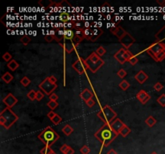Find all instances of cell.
I'll use <instances>...</instances> for the list:
<instances>
[{
  "mask_svg": "<svg viewBox=\"0 0 165 154\" xmlns=\"http://www.w3.org/2000/svg\"><path fill=\"white\" fill-rule=\"evenodd\" d=\"M119 134L115 132L110 124H104L98 132L94 133V137L100 141L104 147H107L116 139Z\"/></svg>",
  "mask_w": 165,
  "mask_h": 154,
  "instance_id": "cell-1",
  "label": "cell"
},
{
  "mask_svg": "<svg viewBox=\"0 0 165 154\" xmlns=\"http://www.w3.org/2000/svg\"><path fill=\"white\" fill-rule=\"evenodd\" d=\"M38 138L42 143H44L45 146H51L56 143V141L60 138L58 133L54 131V129L50 126H48L38 135Z\"/></svg>",
  "mask_w": 165,
  "mask_h": 154,
  "instance_id": "cell-2",
  "label": "cell"
},
{
  "mask_svg": "<svg viewBox=\"0 0 165 154\" xmlns=\"http://www.w3.org/2000/svg\"><path fill=\"white\" fill-rule=\"evenodd\" d=\"M19 120V116L10 108H6L0 113V124L6 129H10Z\"/></svg>",
  "mask_w": 165,
  "mask_h": 154,
  "instance_id": "cell-3",
  "label": "cell"
},
{
  "mask_svg": "<svg viewBox=\"0 0 165 154\" xmlns=\"http://www.w3.org/2000/svg\"><path fill=\"white\" fill-rule=\"evenodd\" d=\"M88 69L90 70L93 73L98 71L105 64V62L101 59L96 52H93L89 57L85 59Z\"/></svg>",
  "mask_w": 165,
  "mask_h": 154,
  "instance_id": "cell-4",
  "label": "cell"
},
{
  "mask_svg": "<svg viewBox=\"0 0 165 154\" xmlns=\"http://www.w3.org/2000/svg\"><path fill=\"white\" fill-rule=\"evenodd\" d=\"M97 116L102 120L104 124H110L113 120L116 119L117 113L112 109L111 107L106 104L98 112Z\"/></svg>",
  "mask_w": 165,
  "mask_h": 154,
  "instance_id": "cell-5",
  "label": "cell"
},
{
  "mask_svg": "<svg viewBox=\"0 0 165 154\" xmlns=\"http://www.w3.org/2000/svg\"><path fill=\"white\" fill-rule=\"evenodd\" d=\"M164 49L165 48L160 43H159V42H157V41H155L154 43H152V44L147 48L146 52H147V54L156 61V56L161 51H163V50H164Z\"/></svg>",
  "mask_w": 165,
  "mask_h": 154,
  "instance_id": "cell-6",
  "label": "cell"
},
{
  "mask_svg": "<svg viewBox=\"0 0 165 154\" xmlns=\"http://www.w3.org/2000/svg\"><path fill=\"white\" fill-rule=\"evenodd\" d=\"M39 88L46 94L50 96L51 94H53V92L57 89V84H52L49 80V78H45L40 84H39Z\"/></svg>",
  "mask_w": 165,
  "mask_h": 154,
  "instance_id": "cell-7",
  "label": "cell"
},
{
  "mask_svg": "<svg viewBox=\"0 0 165 154\" xmlns=\"http://www.w3.org/2000/svg\"><path fill=\"white\" fill-rule=\"evenodd\" d=\"M73 67L79 75H82L84 72H85V71L88 69L85 59H84L83 58L81 57L77 59L76 61L73 63Z\"/></svg>",
  "mask_w": 165,
  "mask_h": 154,
  "instance_id": "cell-8",
  "label": "cell"
},
{
  "mask_svg": "<svg viewBox=\"0 0 165 154\" xmlns=\"http://www.w3.org/2000/svg\"><path fill=\"white\" fill-rule=\"evenodd\" d=\"M134 42H135V40L131 36V35H130L128 32H127L121 40H119V43H120V44L123 46V48L126 49V50L129 48H130V47L134 44Z\"/></svg>",
  "mask_w": 165,
  "mask_h": 154,
  "instance_id": "cell-9",
  "label": "cell"
},
{
  "mask_svg": "<svg viewBox=\"0 0 165 154\" xmlns=\"http://www.w3.org/2000/svg\"><path fill=\"white\" fill-rule=\"evenodd\" d=\"M3 102L4 103L5 105L7 106V108H12L14 106L18 103V99L12 93H9L8 95H7V96H5L3 99Z\"/></svg>",
  "mask_w": 165,
  "mask_h": 154,
  "instance_id": "cell-10",
  "label": "cell"
},
{
  "mask_svg": "<svg viewBox=\"0 0 165 154\" xmlns=\"http://www.w3.org/2000/svg\"><path fill=\"white\" fill-rule=\"evenodd\" d=\"M61 45L62 46L64 49L65 50V52L67 53H71L74 51V49L76 48V46L77 44L73 41V40H64L63 42L61 43Z\"/></svg>",
  "mask_w": 165,
  "mask_h": 154,
  "instance_id": "cell-11",
  "label": "cell"
},
{
  "mask_svg": "<svg viewBox=\"0 0 165 154\" xmlns=\"http://www.w3.org/2000/svg\"><path fill=\"white\" fill-rule=\"evenodd\" d=\"M64 31L63 29H60V28H55L53 31H51V34L53 35L54 40L57 42H58L59 44H61L63 42V40H65L64 37Z\"/></svg>",
  "mask_w": 165,
  "mask_h": 154,
  "instance_id": "cell-12",
  "label": "cell"
},
{
  "mask_svg": "<svg viewBox=\"0 0 165 154\" xmlns=\"http://www.w3.org/2000/svg\"><path fill=\"white\" fill-rule=\"evenodd\" d=\"M155 39H156V41L160 43L165 48V24L155 35Z\"/></svg>",
  "mask_w": 165,
  "mask_h": 154,
  "instance_id": "cell-13",
  "label": "cell"
},
{
  "mask_svg": "<svg viewBox=\"0 0 165 154\" xmlns=\"http://www.w3.org/2000/svg\"><path fill=\"white\" fill-rule=\"evenodd\" d=\"M110 124V127H111L112 129L115 132L118 133V134H119V132H120L122 128L125 125V124L123 123L120 119H118V118H116L114 120H113Z\"/></svg>",
  "mask_w": 165,
  "mask_h": 154,
  "instance_id": "cell-14",
  "label": "cell"
},
{
  "mask_svg": "<svg viewBox=\"0 0 165 154\" xmlns=\"http://www.w3.org/2000/svg\"><path fill=\"white\" fill-rule=\"evenodd\" d=\"M126 50V49H125L124 48H122L119 49V50L114 54V59L119 62L121 64H123L126 62V59H124V53H125Z\"/></svg>",
  "mask_w": 165,
  "mask_h": 154,
  "instance_id": "cell-15",
  "label": "cell"
},
{
  "mask_svg": "<svg viewBox=\"0 0 165 154\" xmlns=\"http://www.w3.org/2000/svg\"><path fill=\"white\" fill-rule=\"evenodd\" d=\"M81 98L84 100L85 102H87L89 100H91L93 96H94V93H92L89 89L88 88H85L84 89L80 94Z\"/></svg>",
  "mask_w": 165,
  "mask_h": 154,
  "instance_id": "cell-16",
  "label": "cell"
},
{
  "mask_svg": "<svg viewBox=\"0 0 165 154\" xmlns=\"http://www.w3.org/2000/svg\"><path fill=\"white\" fill-rule=\"evenodd\" d=\"M102 34L103 30L101 27H94V29H92V35H91L90 41L95 42Z\"/></svg>",
  "mask_w": 165,
  "mask_h": 154,
  "instance_id": "cell-17",
  "label": "cell"
},
{
  "mask_svg": "<svg viewBox=\"0 0 165 154\" xmlns=\"http://www.w3.org/2000/svg\"><path fill=\"white\" fill-rule=\"evenodd\" d=\"M59 19H60V21L62 22L64 24L73 21V17L70 15V14L67 12V11H62V12H61L60 15H59Z\"/></svg>",
  "mask_w": 165,
  "mask_h": 154,
  "instance_id": "cell-18",
  "label": "cell"
},
{
  "mask_svg": "<svg viewBox=\"0 0 165 154\" xmlns=\"http://www.w3.org/2000/svg\"><path fill=\"white\" fill-rule=\"evenodd\" d=\"M134 79L138 81L140 84H143L147 79H148V75L143 71L140 70L138 71V72L134 75Z\"/></svg>",
  "mask_w": 165,
  "mask_h": 154,
  "instance_id": "cell-19",
  "label": "cell"
},
{
  "mask_svg": "<svg viewBox=\"0 0 165 154\" xmlns=\"http://www.w3.org/2000/svg\"><path fill=\"white\" fill-rule=\"evenodd\" d=\"M64 37H65V40H73L74 37H75V31H73L72 29H65Z\"/></svg>",
  "mask_w": 165,
  "mask_h": 154,
  "instance_id": "cell-20",
  "label": "cell"
},
{
  "mask_svg": "<svg viewBox=\"0 0 165 154\" xmlns=\"http://www.w3.org/2000/svg\"><path fill=\"white\" fill-rule=\"evenodd\" d=\"M14 77L13 75H11L10 72H6V73H4L3 75H2V79L4 81L6 84H10L12 80H13Z\"/></svg>",
  "mask_w": 165,
  "mask_h": 154,
  "instance_id": "cell-21",
  "label": "cell"
},
{
  "mask_svg": "<svg viewBox=\"0 0 165 154\" xmlns=\"http://www.w3.org/2000/svg\"><path fill=\"white\" fill-rule=\"evenodd\" d=\"M130 132H131L130 128L126 124H125L120 130L119 135H121L122 137H127V135H129L130 133Z\"/></svg>",
  "mask_w": 165,
  "mask_h": 154,
  "instance_id": "cell-22",
  "label": "cell"
},
{
  "mask_svg": "<svg viewBox=\"0 0 165 154\" xmlns=\"http://www.w3.org/2000/svg\"><path fill=\"white\" fill-rule=\"evenodd\" d=\"M149 94L148 93H147L144 90H141V91H139L138 93H137V95H136V98L138 99L139 101L142 102L145 100V98L148 96Z\"/></svg>",
  "mask_w": 165,
  "mask_h": 154,
  "instance_id": "cell-23",
  "label": "cell"
},
{
  "mask_svg": "<svg viewBox=\"0 0 165 154\" xmlns=\"http://www.w3.org/2000/svg\"><path fill=\"white\" fill-rule=\"evenodd\" d=\"M19 67V64L15 59H12L11 61H10L7 63V67L9 68L10 70L13 71L16 70V69H18Z\"/></svg>",
  "mask_w": 165,
  "mask_h": 154,
  "instance_id": "cell-24",
  "label": "cell"
},
{
  "mask_svg": "<svg viewBox=\"0 0 165 154\" xmlns=\"http://www.w3.org/2000/svg\"><path fill=\"white\" fill-rule=\"evenodd\" d=\"M73 128H72L69 124H66L62 128V132L65 133V135H66V136H69L71 133H73Z\"/></svg>",
  "mask_w": 165,
  "mask_h": 154,
  "instance_id": "cell-25",
  "label": "cell"
},
{
  "mask_svg": "<svg viewBox=\"0 0 165 154\" xmlns=\"http://www.w3.org/2000/svg\"><path fill=\"white\" fill-rule=\"evenodd\" d=\"M145 123L147 124L149 127H153L156 124V120L152 116H148V118H147V120H145Z\"/></svg>",
  "mask_w": 165,
  "mask_h": 154,
  "instance_id": "cell-26",
  "label": "cell"
},
{
  "mask_svg": "<svg viewBox=\"0 0 165 154\" xmlns=\"http://www.w3.org/2000/svg\"><path fill=\"white\" fill-rule=\"evenodd\" d=\"M83 33H84V37L85 39L88 40H90L91 39V35H92V29L91 28H86L83 30Z\"/></svg>",
  "mask_w": 165,
  "mask_h": 154,
  "instance_id": "cell-27",
  "label": "cell"
},
{
  "mask_svg": "<svg viewBox=\"0 0 165 154\" xmlns=\"http://www.w3.org/2000/svg\"><path fill=\"white\" fill-rule=\"evenodd\" d=\"M20 84H22L23 86L27 87L29 84H31V79H29L27 76H23L22 79H20Z\"/></svg>",
  "mask_w": 165,
  "mask_h": 154,
  "instance_id": "cell-28",
  "label": "cell"
},
{
  "mask_svg": "<svg viewBox=\"0 0 165 154\" xmlns=\"http://www.w3.org/2000/svg\"><path fill=\"white\" fill-rule=\"evenodd\" d=\"M20 42H21L23 45L27 46V44L31 42V38L27 35H23L22 37H21V39H20Z\"/></svg>",
  "mask_w": 165,
  "mask_h": 154,
  "instance_id": "cell-29",
  "label": "cell"
},
{
  "mask_svg": "<svg viewBox=\"0 0 165 154\" xmlns=\"http://www.w3.org/2000/svg\"><path fill=\"white\" fill-rule=\"evenodd\" d=\"M165 59V49L161 51L159 53L157 56H156V62H162Z\"/></svg>",
  "mask_w": 165,
  "mask_h": 154,
  "instance_id": "cell-30",
  "label": "cell"
},
{
  "mask_svg": "<svg viewBox=\"0 0 165 154\" xmlns=\"http://www.w3.org/2000/svg\"><path fill=\"white\" fill-rule=\"evenodd\" d=\"M130 87V84L126 81V80H122V82L119 83V88L121 89H122L123 91H126V90H127Z\"/></svg>",
  "mask_w": 165,
  "mask_h": 154,
  "instance_id": "cell-31",
  "label": "cell"
},
{
  "mask_svg": "<svg viewBox=\"0 0 165 154\" xmlns=\"http://www.w3.org/2000/svg\"><path fill=\"white\" fill-rule=\"evenodd\" d=\"M61 120H62V118H61V116H59L58 114L56 115L51 120V121H52V122H53L55 125H57L58 124L61 123Z\"/></svg>",
  "mask_w": 165,
  "mask_h": 154,
  "instance_id": "cell-32",
  "label": "cell"
},
{
  "mask_svg": "<svg viewBox=\"0 0 165 154\" xmlns=\"http://www.w3.org/2000/svg\"><path fill=\"white\" fill-rule=\"evenodd\" d=\"M47 105L49 107V108H51L52 111L54 110L55 108H57L58 107V103L57 101H53V100H50V101L47 104Z\"/></svg>",
  "mask_w": 165,
  "mask_h": 154,
  "instance_id": "cell-33",
  "label": "cell"
},
{
  "mask_svg": "<svg viewBox=\"0 0 165 154\" xmlns=\"http://www.w3.org/2000/svg\"><path fill=\"white\" fill-rule=\"evenodd\" d=\"M3 60L6 62H8L9 63L10 61H11L12 60V56L11 55V53L10 52H5L3 55Z\"/></svg>",
  "mask_w": 165,
  "mask_h": 154,
  "instance_id": "cell-34",
  "label": "cell"
},
{
  "mask_svg": "<svg viewBox=\"0 0 165 154\" xmlns=\"http://www.w3.org/2000/svg\"><path fill=\"white\" fill-rule=\"evenodd\" d=\"M95 52L98 54V56L101 57V56H104L106 53V50L103 47H102V46H100L99 48H98V49H97V51Z\"/></svg>",
  "mask_w": 165,
  "mask_h": 154,
  "instance_id": "cell-35",
  "label": "cell"
},
{
  "mask_svg": "<svg viewBox=\"0 0 165 154\" xmlns=\"http://www.w3.org/2000/svg\"><path fill=\"white\" fill-rule=\"evenodd\" d=\"M53 150L51 149V147H49V146H45L42 149L40 150V154H49L51 153Z\"/></svg>",
  "mask_w": 165,
  "mask_h": 154,
  "instance_id": "cell-36",
  "label": "cell"
},
{
  "mask_svg": "<svg viewBox=\"0 0 165 154\" xmlns=\"http://www.w3.org/2000/svg\"><path fill=\"white\" fill-rule=\"evenodd\" d=\"M157 102L162 107H165V94H162L161 96H160V97L157 99Z\"/></svg>",
  "mask_w": 165,
  "mask_h": 154,
  "instance_id": "cell-37",
  "label": "cell"
},
{
  "mask_svg": "<svg viewBox=\"0 0 165 154\" xmlns=\"http://www.w3.org/2000/svg\"><path fill=\"white\" fill-rule=\"evenodd\" d=\"M27 97L31 100H35L36 99V92H35L34 90H31L29 93H27Z\"/></svg>",
  "mask_w": 165,
  "mask_h": 154,
  "instance_id": "cell-38",
  "label": "cell"
},
{
  "mask_svg": "<svg viewBox=\"0 0 165 154\" xmlns=\"http://www.w3.org/2000/svg\"><path fill=\"white\" fill-rule=\"evenodd\" d=\"M80 152L81 154H89L90 153V149L88 145H84L80 149Z\"/></svg>",
  "mask_w": 165,
  "mask_h": 154,
  "instance_id": "cell-39",
  "label": "cell"
},
{
  "mask_svg": "<svg viewBox=\"0 0 165 154\" xmlns=\"http://www.w3.org/2000/svg\"><path fill=\"white\" fill-rule=\"evenodd\" d=\"M132 56H134V55L130 52L129 50H126L125 53H124V59H126V61H128Z\"/></svg>",
  "mask_w": 165,
  "mask_h": 154,
  "instance_id": "cell-40",
  "label": "cell"
},
{
  "mask_svg": "<svg viewBox=\"0 0 165 154\" xmlns=\"http://www.w3.org/2000/svg\"><path fill=\"white\" fill-rule=\"evenodd\" d=\"M138 58H137V56H132V57L129 60H128V62L130 63V64H131L132 66H134V65H135L137 63H138Z\"/></svg>",
  "mask_w": 165,
  "mask_h": 154,
  "instance_id": "cell-41",
  "label": "cell"
},
{
  "mask_svg": "<svg viewBox=\"0 0 165 154\" xmlns=\"http://www.w3.org/2000/svg\"><path fill=\"white\" fill-rule=\"evenodd\" d=\"M45 97V94L44 93H42L41 91H37L36 92V100H38V101H40L43 98Z\"/></svg>",
  "mask_w": 165,
  "mask_h": 154,
  "instance_id": "cell-42",
  "label": "cell"
},
{
  "mask_svg": "<svg viewBox=\"0 0 165 154\" xmlns=\"http://www.w3.org/2000/svg\"><path fill=\"white\" fill-rule=\"evenodd\" d=\"M75 35L81 38V40H84V33H83V30H75Z\"/></svg>",
  "mask_w": 165,
  "mask_h": 154,
  "instance_id": "cell-43",
  "label": "cell"
},
{
  "mask_svg": "<svg viewBox=\"0 0 165 154\" xmlns=\"http://www.w3.org/2000/svg\"><path fill=\"white\" fill-rule=\"evenodd\" d=\"M164 88V86H163V84H161L160 82H157L155 85H154V89L157 91V92H160L162 90V88Z\"/></svg>",
  "mask_w": 165,
  "mask_h": 154,
  "instance_id": "cell-44",
  "label": "cell"
},
{
  "mask_svg": "<svg viewBox=\"0 0 165 154\" xmlns=\"http://www.w3.org/2000/svg\"><path fill=\"white\" fill-rule=\"evenodd\" d=\"M117 74H118V75L119 76V78H122H122L125 77L127 73H126V71L124 69H120V70L118 71Z\"/></svg>",
  "mask_w": 165,
  "mask_h": 154,
  "instance_id": "cell-45",
  "label": "cell"
},
{
  "mask_svg": "<svg viewBox=\"0 0 165 154\" xmlns=\"http://www.w3.org/2000/svg\"><path fill=\"white\" fill-rule=\"evenodd\" d=\"M45 40H46L47 42H49V43H50V42H52V41H53V40H54L53 35H52L51 33H49V34H47V35H45Z\"/></svg>",
  "mask_w": 165,
  "mask_h": 154,
  "instance_id": "cell-46",
  "label": "cell"
},
{
  "mask_svg": "<svg viewBox=\"0 0 165 154\" xmlns=\"http://www.w3.org/2000/svg\"><path fill=\"white\" fill-rule=\"evenodd\" d=\"M49 100H53V101H57L58 100V96L55 93H53L49 96Z\"/></svg>",
  "mask_w": 165,
  "mask_h": 154,
  "instance_id": "cell-47",
  "label": "cell"
},
{
  "mask_svg": "<svg viewBox=\"0 0 165 154\" xmlns=\"http://www.w3.org/2000/svg\"><path fill=\"white\" fill-rule=\"evenodd\" d=\"M69 146L68 145L65 144V145H63L60 148V150H61V152L62 153H65V151L69 149Z\"/></svg>",
  "mask_w": 165,
  "mask_h": 154,
  "instance_id": "cell-48",
  "label": "cell"
},
{
  "mask_svg": "<svg viewBox=\"0 0 165 154\" xmlns=\"http://www.w3.org/2000/svg\"><path fill=\"white\" fill-rule=\"evenodd\" d=\"M85 104H87L88 107H89V108H92V107L95 104V101H94L93 99H91V100H88L87 102H85Z\"/></svg>",
  "mask_w": 165,
  "mask_h": 154,
  "instance_id": "cell-49",
  "label": "cell"
},
{
  "mask_svg": "<svg viewBox=\"0 0 165 154\" xmlns=\"http://www.w3.org/2000/svg\"><path fill=\"white\" fill-rule=\"evenodd\" d=\"M48 78H49V80L52 84H56L57 81V78H56L54 75H51V76H49Z\"/></svg>",
  "mask_w": 165,
  "mask_h": 154,
  "instance_id": "cell-50",
  "label": "cell"
},
{
  "mask_svg": "<svg viewBox=\"0 0 165 154\" xmlns=\"http://www.w3.org/2000/svg\"><path fill=\"white\" fill-rule=\"evenodd\" d=\"M74 153H75L74 149L69 146V149L65 151V153L64 154H74Z\"/></svg>",
  "mask_w": 165,
  "mask_h": 154,
  "instance_id": "cell-51",
  "label": "cell"
},
{
  "mask_svg": "<svg viewBox=\"0 0 165 154\" xmlns=\"http://www.w3.org/2000/svg\"><path fill=\"white\" fill-rule=\"evenodd\" d=\"M56 115H57V113H55L53 111H51V112H49V113H48V115H47V116H48V117H49V119L52 120L54 116H56Z\"/></svg>",
  "mask_w": 165,
  "mask_h": 154,
  "instance_id": "cell-52",
  "label": "cell"
},
{
  "mask_svg": "<svg viewBox=\"0 0 165 154\" xmlns=\"http://www.w3.org/2000/svg\"><path fill=\"white\" fill-rule=\"evenodd\" d=\"M106 154H118V153L114 149H110L107 152Z\"/></svg>",
  "mask_w": 165,
  "mask_h": 154,
  "instance_id": "cell-53",
  "label": "cell"
},
{
  "mask_svg": "<svg viewBox=\"0 0 165 154\" xmlns=\"http://www.w3.org/2000/svg\"><path fill=\"white\" fill-rule=\"evenodd\" d=\"M150 99H151V96H150V95H148V96H147L145 98V100H144L142 102V104H146V103H147V102Z\"/></svg>",
  "mask_w": 165,
  "mask_h": 154,
  "instance_id": "cell-54",
  "label": "cell"
},
{
  "mask_svg": "<svg viewBox=\"0 0 165 154\" xmlns=\"http://www.w3.org/2000/svg\"><path fill=\"white\" fill-rule=\"evenodd\" d=\"M49 154H57V153H55V152H54V151H53V152H52V153H49Z\"/></svg>",
  "mask_w": 165,
  "mask_h": 154,
  "instance_id": "cell-55",
  "label": "cell"
},
{
  "mask_svg": "<svg viewBox=\"0 0 165 154\" xmlns=\"http://www.w3.org/2000/svg\"><path fill=\"white\" fill-rule=\"evenodd\" d=\"M151 154H158V153H157L156 152H152V153Z\"/></svg>",
  "mask_w": 165,
  "mask_h": 154,
  "instance_id": "cell-56",
  "label": "cell"
}]
</instances>
